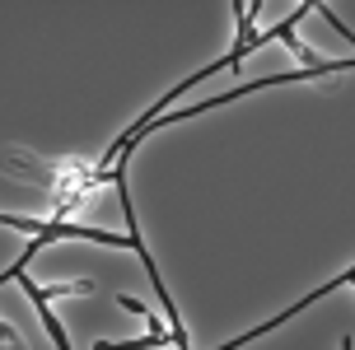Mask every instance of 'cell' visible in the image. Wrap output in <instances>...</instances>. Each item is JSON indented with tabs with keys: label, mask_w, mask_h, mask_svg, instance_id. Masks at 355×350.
Returning <instances> with one entry per match:
<instances>
[{
	"label": "cell",
	"mask_w": 355,
	"mask_h": 350,
	"mask_svg": "<svg viewBox=\"0 0 355 350\" xmlns=\"http://www.w3.org/2000/svg\"><path fill=\"white\" fill-rule=\"evenodd\" d=\"M164 341H173V332H159V327H155V332L141 336V341H98L94 350H155V346H164Z\"/></svg>",
	"instance_id": "6da1fadb"
}]
</instances>
